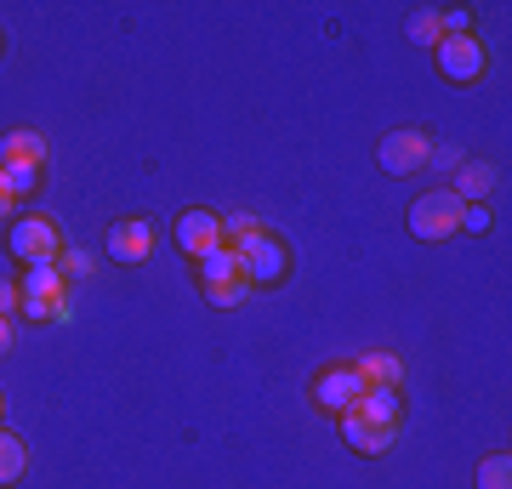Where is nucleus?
Returning a JSON list of instances; mask_svg holds the SVG:
<instances>
[{"mask_svg":"<svg viewBox=\"0 0 512 489\" xmlns=\"http://www.w3.org/2000/svg\"><path fill=\"white\" fill-rule=\"evenodd\" d=\"M313 399H319V410H353V404L365 399V381L353 376V364H336V370H325V376L313 381Z\"/></svg>","mask_w":512,"mask_h":489,"instance_id":"9","label":"nucleus"},{"mask_svg":"<svg viewBox=\"0 0 512 489\" xmlns=\"http://www.w3.org/2000/svg\"><path fill=\"white\" fill-rule=\"evenodd\" d=\"M12 205L18 200H12V188H6V177H0V217H12Z\"/></svg>","mask_w":512,"mask_h":489,"instance_id":"25","label":"nucleus"},{"mask_svg":"<svg viewBox=\"0 0 512 489\" xmlns=\"http://www.w3.org/2000/svg\"><path fill=\"white\" fill-rule=\"evenodd\" d=\"M0 177H6V188H12V200H23V194L40 182V171L35 165H0Z\"/></svg>","mask_w":512,"mask_h":489,"instance_id":"19","label":"nucleus"},{"mask_svg":"<svg viewBox=\"0 0 512 489\" xmlns=\"http://www.w3.org/2000/svg\"><path fill=\"white\" fill-rule=\"evenodd\" d=\"M23 467H29V455H23V444L6 427H0V484H18Z\"/></svg>","mask_w":512,"mask_h":489,"instance_id":"16","label":"nucleus"},{"mask_svg":"<svg viewBox=\"0 0 512 489\" xmlns=\"http://www.w3.org/2000/svg\"><path fill=\"white\" fill-rule=\"evenodd\" d=\"M467 29H473V12H467V6L444 12V35H467Z\"/></svg>","mask_w":512,"mask_h":489,"instance_id":"22","label":"nucleus"},{"mask_svg":"<svg viewBox=\"0 0 512 489\" xmlns=\"http://www.w3.org/2000/svg\"><path fill=\"white\" fill-rule=\"evenodd\" d=\"M427 160H433V165H461V154H456V148H433Z\"/></svg>","mask_w":512,"mask_h":489,"instance_id":"24","label":"nucleus"},{"mask_svg":"<svg viewBox=\"0 0 512 489\" xmlns=\"http://www.w3.org/2000/svg\"><path fill=\"white\" fill-rule=\"evenodd\" d=\"M18 308L29 313V319H52V325H69V279H63V268L57 262H40V268L23 273L18 285Z\"/></svg>","mask_w":512,"mask_h":489,"instance_id":"1","label":"nucleus"},{"mask_svg":"<svg viewBox=\"0 0 512 489\" xmlns=\"http://www.w3.org/2000/svg\"><path fill=\"white\" fill-rule=\"evenodd\" d=\"M410 234L427 239V245H439V239H450L461 228V200L450 194V188H433V194H421L416 205H410Z\"/></svg>","mask_w":512,"mask_h":489,"instance_id":"4","label":"nucleus"},{"mask_svg":"<svg viewBox=\"0 0 512 489\" xmlns=\"http://www.w3.org/2000/svg\"><path fill=\"white\" fill-rule=\"evenodd\" d=\"M23 296H18V285H6V279H0V319H12V308H18Z\"/></svg>","mask_w":512,"mask_h":489,"instance_id":"23","label":"nucleus"},{"mask_svg":"<svg viewBox=\"0 0 512 489\" xmlns=\"http://www.w3.org/2000/svg\"><path fill=\"white\" fill-rule=\"evenodd\" d=\"M57 268H63V279H80V273H92V256L63 251V256H57Z\"/></svg>","mask_w":512,"mask_h":489,"instance_id":"20","label":"nucleus"},{"mask_svg":"<svg viewBox=\"0 0 512 489\" xmlns=\"http://www.w3.org/2000/svg\"><path fill=\"white\" fill-rule=\"evenodd\" d=\"M478 489H512V455H484L478 461Z\"/></svg>","mask_w":512,"mask_h":489,"instance_id":"18","label":"nucleus"},{"mask_svg":"<svg viewBox=\"0 0 512 489\" xmlns=\"http://www.w3.org/2000/svg\"><path fill=\"white\" fill-rule=\"evenodd\" d=\"M370 421H399V387H365V399L353 404Z\"/></svg>","mask_w":512,"mask_h":489,"instance_id":"15","label":"nucleus"},{"mask_svg":"<svg viewBox=\"0 0 512 489\" xmlns=\"http://www.w3.org/2000/svg\"><path fill=\"white\" fill-rule=\"evenodd\" d=\"M0 165H35V171H46V137L40 131H6L0 137Z\"/></svg>","mask_w":512,"mask_h":489,"instance_id":"13","label":"nucleus"},{"mask_svg":"<svg viewBox=\"0 0 512 489\" xmlns=\"http://www.w3.org/2000/svg\"><path fill=\"white\" fill-rule=\"evenodd\" d=\"M228 251L239 256V268H245L251 285H279V279L291 273V251H285V239L268 234V228H256L251 239H239V245H228Z\"/></svg>","mask_w":512,"mask_h":489,"instance_id":"2","label":"nucleus"},{"mask_svg":"<svg viewBox=\"0 0 512 489\" xmlns=\"http://www.w3.org/2000/svg\"><path fill=\"white\" fill-rule=\"evenodd\" d=\"M200 290H205L211 308H239V302H245L251 279H245V268H239V256L228 251V245H217L211 256H200Z\"/></svg>","mask_w":512,"mask_h":489,"instance_id":"3","label":"nucleus"},{"mask_svg":"<svg viewBox=\"0 0 512 489\" xmlns=\"http://www.w3.org/2000/svg\"><path fill=\"white\" fill-rule=\"evenodd\" d=\"M461 228H467V234H484V228H490V211H484V205H461Z\"/></svg>","mask_w":512,"mask_h":489,"instance_id":"21","label":"nucleus"},{"mask_svg":"<svg viewBox=\"0 0 512 489\" xmlns=\"http://www.w3.org/2000/svg\"><path fill=\"white\" fill-rule=\"evenodd\" d=\"M433 52H439L444 80H456V86H473L478 74H484V46H478V35H444Z\"/></svg>","mask_w":512,"mask_h":489,"instance_id":"7","label":"nucleus"},{"mask_svg":"<svg viewBox=\"0 0 512 489\" xmlns=\"http://www.w3.org/2000/svg\"><path fill=\"white\" fill-rule=\"evenodd\" d=\"M12 256L18 262H29V268H40V262H57L63 256V234H57L52 217H23L12 222Z\"/></svg>","mask_w":512,"mask_h":489,"instance_id":"6","label":"nucleus"},{"mask_svg":"<svg viewBox=\"0 0 512 489\" xmlns=\"http://www.w3.org/2000/svg\"><path fill=\"white\" fill-rule=\"evenodd\" d=\"M353 376L365 381V387H399L404 381V364L393 353H365V359L353 364Z\"/></svg>","mask_w":512,"mask_h":489,"instance_id":"14","label":"nucleus"},{"mask_svg":"<svg viewBox=\"0 0 512 489\" xmlns=\"http://www.w3.org/2000/svg\"><path fill=\"white\" fill-rule=\"evenodd\" d=\"M342 438H348L359 455H387L393 438H399V421H370L359 410H342Z\"/></svg>","mask_w":512,"mask_h":489,"instance_id":"8","label":"nucleus"},{"mask_svg":"<svg viewBox=\"0 0 512 489\" xmlns=\"http://www.w3.org/2000/svg\"><path fill=\"white\" fill-rule=\"evenodd\" d=\"M495 182H501V171H495L490 160H467V165H456V188H450V194H456L461 205H484L495 194Z\"/></svg>","mask_w":512,"mask_h":489,"instance_id":"12","label":"nucleus"},{"mask_svg":"<svg viewBox=\"0 0 512 489\" xmlns=\"http://www.w3.org/2000/svg\"><path fill=\"white\" fill-rule=\"evenodd\" d=\"M0 416H6V393H0Z\"/></svg>","mask_w":512,"mask_h":489,"instance_id":"27","label":"nucleus"},{"mask_svg":"<svg viewBox=\"0 0 512 489\" xmlns=\"http://www.w3.org/2000/svg\"><path fill=\"white\" fill-rule=\"evenodd\" d=\"M12 347V319H0V353Z\"/></svg>","mask_w":512,"mask_h":489,"instance_id":"26","label":"nucleus"},{"mask_svg":"<svg viewBox=\"0 0 512 489\" xmlns=\"http://www.w3.org/2000/svg\"><path fill=\"white\" fill-rule=\"evenodd\" d=\"M410 40H416V46H439L444 40V12L439 6H421L416 18H410Z\"/></svg>","mask_w":512,"mask_h":489,"instance_id":"17","label":"nucleus"},{"mask_svg":"<svg viewBox=\"0 0 512 489\" xmlns=\"http://www.w3.org/2000/svg\"><path fill=\"white\" fill-rule=\"evenodd\" d=\"M177 245H183L194 262L211 256L222 245V217L217 211H183V217H177Z\"/></svg>","mask_w":512,"mask_h":489,"instance_id":"10","label":"nucleus"},{"mask_svg":"<svg viewBox=\"0 0 512 489\" xmlns=\"http://www.w3.org/2000/svg\"><path fill=\"white\" fill-rule=\"evenodd\" d=\"M427 154H433V137L416 126H399V131H387L382 148H376V160H382L387 177H410V171H421L427 165Z\"/></svg>","mask_w":512,"mask_h":489,"instance_id":"5","label":"nucleus"},{"mask_svg":"<svg viewBox=\"0 0 512 489\" xmlns=\"http://www.w3.org/2000/svg\"><path fill=\"white\" fill-rule=\"evenodd\" d=\"M109 256L114 262H148L154 256V228L143 217H126L109 228Z\"/></svg>","mask_w":512,"mask_h":489,"instance_id":"11","label":"nucleus"}]
</instances>
